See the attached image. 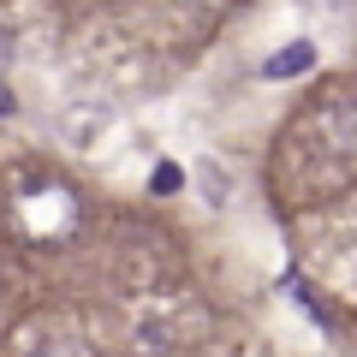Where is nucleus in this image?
Returning <instances> with one entry per match:
<instances>
[{
    "instance_id": "obj_1",
    "label": "nucleus",
    "mask_w": 357,
    "mask_h": 357,
    "mask_svg": "<svg viewBox=\"0 0 357 357\" xmlns=\"http://www.w3.org/2000/svg\"><path fill=\"white\" fill-rule=\"evenodd\" d=\"M310 60H316V48H310V42H292V48H280L262 72L268 77H298V72H310Z\"/></svg>"
},
{
    "instance_id": "obj_2",
    "label": "nucleus",
    "mask_w": 357,
    "mask_h": 357,
    "mask_svg": "<svg viewBox=\"0 0 357 357\" xmlns=\"http://www.w3.org/2000/svg\"><path fill=\"white\" fill-rule=\"evenodd\" d=\"M36 357H89V351H84V345H72V340H60V345H42Z\"/></svg>"
},
{
    "instance_id": "obj_3",
    "label": "nucleus",
    "mask_w": 357,
    "mask_h": 357,
    "mask_svg": "<svg viewBox=\"0 0 357 357\" xmlns=\"http://www.w3.org/2000/svg\"><path fill=\"white\" fill-rule=\"evenodd\" d=\"M13 60V30H0V66Z\"/></svg>"
},
{
    "instance_id": "obj_4",
    "label": "nucleus",
    "mask_w": 357,
    "mask_h": 357,
    "mask_svg": "<svg viewBox=\"0 0 357 357\" xmlns=\"http://www.w3.org/2000/svg\"><path fill=\"white\" fill-rule=\"evenodd\" d=\"M0 114H13V89H6V77H0Z\"/></svg>"
}]
</instances>
